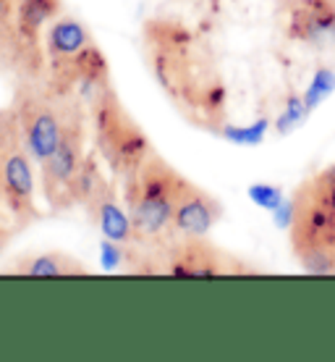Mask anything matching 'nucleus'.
<instances>
[{
  "instance_id": "obj_10",
  "label": "nucleus",
  "mask_w": 335,
  "mask_h": 362,
  "mask_svg": "<svg viewBox=\"0 0 335 362\" xmlns=\"http://www.w3.org/2000/svg\"><path fill=\"white\" fill-rule=\"evenodd\" d=\"M165 265L160 271L178 276V279H215L238 273L241 265H236L220 247H215L207 236H183L176 239L163 252Z\"/></svg>"
},
{
  "instance_id": "obj_18",
  "label": "nucleus",
  "mask_w": 335,
  "mask_h": 362,
  "mask_svg": "<svg viewBox=\"0 0 335 362\" xmlns=\"http://www.w3.org/2000/svg\"><path fill=\"white\" fill-rule=\"evenodd\" d=\"M307 118H309V110H307V105H304V98L296 95V92H291L288 98H286V103H283V110L278 113V118L272 121V132L278 136H286V134H291L293 129H299Z\"/></svg>"
},
{
  "instance_id": "obj_16",
  "label": "nucleus",
  "mask_w": 335,
  "mask_h": 362,
  "mask_svg": "<svg viewBox=\"0 0 335 362\" xmlns=\"http://www.w3.org/2000/svg\"><path fill=\"white\" fill-rule=\"evenodd\" d=\"M21 64L16 35V0H0V74H16Z\"/></svg>"
},
{
  "instance_id": "obj_13",
  "label": "nucleus",
  "mask_w": 335,
  "mask_h": 362,
  "mask_svg": "<svg viewBox=\"0 0 335 362\" xmlns=\"http://www.w3.org/2000/svg\"><path fill=\"white\" fill-rule=\"evenodd\" d=\"M84 210H87L92 221L97 223L102 239H110V242H118V245H126V247H136L131 216H128L126 205L118 199L116 184L105 187Z\"/></svg>"
},
{
  "instance_id": "obj_21",
  "label": "nucleus",
  "mask_w": 335,
  "mask_h": 362,
  "mask_svg": "<svg viewBox=\"0 0 335 362\" xmlns=\"http://www.w3.org/2000/svg\"><path fill=\"white\" fill-rule=\"evenodd\" d=\"M307 184H309V189L315 192L327 208L335 213V163L322 168V171H317L312 179H307Z\"/></svg>"
},
{
  "instance_id": "obj_19",
  "label": "nucleus",
  "mask_w": 335,
  "mask_h": 362,
  "mask_svg": "<svg viewBox=\"0 0 335 362\" xmlns=\"http://www.w3.org/2000/svg\"><path fill=\"white\" fill-rule=\"evenodd\" d=\"M333 92H335V71L327 69V66H322V69H317L315 76L309 79L307 90H304L301 98H304V105H307L309 113H315Z\"/></svg>"
},
{
  "instance_id": "obj_4",
  "label": "nucleus",
  "mask_w": 335,
  "mask_h": 362,
  "mask_svg": "<svg viewBox=\"0 0 335 362\" xmlns=\"http://www.w3.org/2000/svg\"><path fill=\"white\" fill-rule=\"evenodd\" d=\"M90 127L95 153L100 155L118 181L131 176L154 153L150 136L121 103L116 87H108L90 105Z\"/></svg>"
},
{
  "instance_id": "obj_2",
  "label": "nucleus",
  "mask_w": 335,
  "mask_h": 362,
  "mask_svg": "<svg viewBox=\"0 0 335 362\" xmlns=\"http://www.w3.org/2000/svg\"><path fill=\"white\" fill-rule=\"evenodd\" d=\"M45 50V79L63 95H71L90 110L102 92L113 87L110 64L95 37L71 13H61L50 21L42 37Z\"/></svg>"
},
{
  "instance_id": "obj_12",
  "label": "nucleus",
  "mask_w": 335,
  "mask_h": 362,
  "mask_svg": "<svg viewBox=\"0 0 335 362\" xmlns=\"http://www.w3.org/2000/svg\"><path fill=\"white\" fill-rule=\"evenodd\" d=\"M223 218V205L215 194L205 192L194 181H186L181 197L176 202L173 213V231L176 239L183 236H209V231L218 226Z\"/></svg>"
},
{
  "instance_id": "obj_3",
  "label": "nucleus",
  "mask_w": 335,
  "mask_h": 362,
  "mask_svg": "<svg viewBox=\"0 0 335 362\" xmlns=\"http://www.w3.org/2000/svg\"><path fill=\"white\" fill-rule=\"evenodd\" d=\"M186 181L189 179L178 168H173L157 150L131 176L121 181L123 205L131 216L139 250L163 255L176 242L173 213Z\"/></svg>"
},
{
  "instance_id": "obj_1",
  "label": "nucleus",
  "mask_w": 335,
  "mask_h": 362,
  "mask_svg": "<svg viewBox=\"0 0 335 362\" xmlns=\"http://www.w3.org/2000/svg\"><path fill=\"white\" fill-rule=\"evenodd\" d=\"M145 45L154 79L178 113L215 134V129L226 124V87L197 37L173 21H150Z\"/></svg>"
},
{
  "instance_id": "obj_23",
  "label": "nucleus",
  "mask_w": 335,
  "mask_h": 362,
  "mask_svg": "<svg viewBox=\"0 0 335 362\" xmlns=\"http://www.w3.org/2000/svg\"><path fill=\"white\" fill-rule=\"evenodd\" d=\"M16 226H8V223H0V255L6 252V247H8L11 236H13Z\"/></svg>"
},
{
  "instance_id": "obj_5",
  "label": "nucleus",
  "mask_w": 335,
  "mask_h": 362,
  "mask_svg": "<svg viewBox=\"0 0 335 362\" xmlns=\"http://www.w3.org/2000/svg\"><path fill=\"white\" fill-rule=\"evenodd\" d=\"M79 100L63 95L42 79V76H18L11 108L16 110L18 127L24 132L29 153L39 165L53 153L66 132V124L71 118Z\"/></svg>"
},
{
  "instance_id": "obj_15",
  "label": "nucleus",
  "mask_w": 335,
  "mask_h": 362,
  "mask_svg": "<svg viewBox=\"0 0 335 362\" xmlns=\"http://www.w3.org/2000/svg\"><path fill=\"white\" fill-rule=\"evenodd\" d=\"M110 184L113 181L102 173V158L95 155V150L87 153L82 168H79V173H76V179L71 184V208H87L92 199Z\"/></svg>"
},
{
  "instance_id": "obj_14",
  "label": "nucleus",
  "mask_w": 335,
  "mask_h": 362,
  "mask_svg": "<svg viewBox=\"0 0 335 362\" xmlns=\"http://www.w3.org/2000/svg\"><path fill=\"white\" fill-rule=\"evenodd\" d=\"M3 273H13V276H50V279H61V276H87L90 268L61 250H45V252H29L18 255L13 263L3 268Z\"/></svg>"
},
{
  "instance_id": "obj_6",
  "label": "nucleus",
  "mask_w": 335,
  "mask_h": 362,
  "mask_svg": "<svg viewBox=\"0 0 335 362\" xmlns=\"http://www.w3.org/2000/svg\"><path fill=\"white\" fill-rule=\"evenodd\" d=\"M35 158L29 153L16 110L0 108V210L24 228L39 218Z\"/></svg>"
},
{
  "instance_id": "obj_20",
  "label": "nucleus",
  "mask_w": 335,
  "mask_h": 362,
  "mask_svg": "<svg viewBox=\"0 0 335 362\" xmlns=\"http://www.w3.org/2000/svg\"><path fill=\"white\" fill-rule=\"evenodd\" d=\"M246 194H249V199H252L257 208L267 210V213H275V210L286 202V194H283L281 187H275V184H264V181L249 184Z\"/></svg>"
},
{
  "instance_id": "obj_17",
  "label": "nucleus",
  "mask_w": 335,
  "mask_h": 362,
  "mask_svg": "<svg viewBox=\"0 0 335 362\" xmlns=\"http://www.w3.org/2000/svg\"><path fill=\"white\" fill-rule=\"evenodd\" d=\"M272 121L270 118H257V121H252V124H244V127H236V124H220L218 129H215V134L220 136V139H226V142H231V145H238V147H257L264 142V136H267V132H270Z\"/></svg>"
},
{
  "instance_id": "obj_11",
  "label": "nucleus",
  "mask_w": 335,
  "mask_h": 362,
  "mask_svg": "<svg viewBox=\"0 0 335 362\" xmlns=\"http://www.w3.org/2000/svg\"><path fill=\"white\" fill-rule=\"evenodd\" d=\"M283 32L312 50L335 45V0H283Z\"/></svg>"
},
{
  "instance_id": "obj_24",
  "label": "nucleus",
  "mask_w": 335,
  "mask_h": 362,
  "mask_svg": "<svg viewBox=\"0 0 335 362\" xmlns=\"http://www.w3.org/2000/svg\"><path fill=\"white\" fill-rule=\"evenodd\" d=\"M0 223H3V218H0Z\"/></svg>"
},
{
  "instance_id": "obj_9",
  "label": "nucleus",
  "mask_w": 335,
  "mask_h": 362,
  "mask_svg": "<svg viewBox=\"0 0 335 362\" xmlns=\"http://www.w3.org/2000/svg\"><path fill=\"white\" fill-rule=\"evenodd\" d=\"M63 13V0H16V35H18V76H42L45 50L42 37L50 21Z\"/></svg>"
},
{
  "instance_id": "obj_22",
  "label": "nucleus",
  "mask_w": 335,
  "mask_h": 362,
  "mask_svg": "<svg viewBox=\"0 0 335 362\" xmlns=\"http://www.w3.org/2000/svg\"><path fill=\"white\" fill-rule=\"evenodd\" d=\"M272 216H275V226H278V228H286V231H288L291 223H293V197L286 199V202H283L281 208L275 210Z\"/></svg>"
},
{
  "instance_id": "obj_7",
  "label": "nucleus",
  "mask_w": 335,
  "mask_h": 362,
  "mask_svg": "<svg viewBox=\"0 0 335 362\" xmlns=\"http://www.w3.org/2000/svg\"><path fill=\"white\" fill-rule=\"evenodd\" d=\"M288 236L301 271L335 276V213L309 189L307 181L293 192V223Z\"/></svg>"
},
{
  "instance_id": "obj_8",
  "label": "nucleus",
  "mask_w": 335,
  "mask_h": 362,
  "mask_svg": "<svg viewBox=\"0 0 335 362\" xmlns=\"http://www.w3.org/2000/svg\"><path fill=\"white\" fill-rule=\"evenodd\" d=\"M90 110L82 103L73 108L66 132L55 150L47 155L42 163L37 165L39 171V187H42V197L53 210L63 213L71 210V184L76 173L82 168L84 158H87V136H90Z\"/></svg>"
}]
</instances>
